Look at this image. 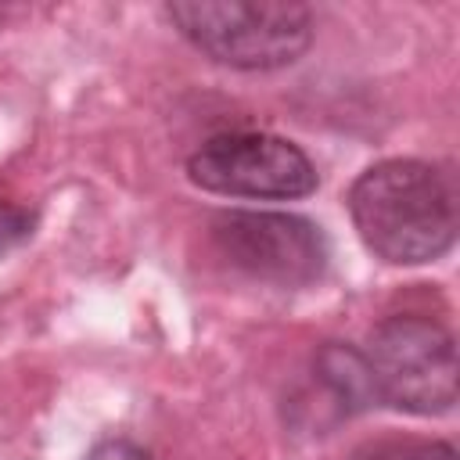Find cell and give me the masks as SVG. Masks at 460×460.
Returning a JSON list of instances; mask_svg holds the SVG:
<instances>
[{"instance_id":"6da1fadb","label":"cell","mask_w":460,"mask_h":460,"mask_svg":"<svg viewBox=\"0 0 460 460\" xmlns=\"http://www.w3.org/2000/svg\"><path fill=\"white\" fill-rule=\"evenodd\" d=\"M345 201L359 241L388 266L435 262L456 241V187L431 162H374L352 180Z\"/></svg>"},{"instance_id":"7a4b0ae2","label":"cell","mask_w":460,"mask_h":460,"mask_svg":"<svg viewBox=\"0 0 460 460\" xmlns=\"http://www.w3.org/2000/svg\"><path fill=\"white\" fill-rule=\"evenodd\" d=\"M165 18L198 54L237 72L288 68L313 43V11L288 0H172Z\"/></svg>"},{"instance_id":"3957f363","label":"cell","mask_w":460,"mask_h":460,"mask_svg":"<svg viewBox=\"0 0 460 460\" xmlns=\"http://www.w3.org/2000/svg\"><path fill=\"white\" fill-rule=\"evenodd\" d=\"M377 402L413 417H438L456 406L453 331L420 313L381 320L363 349Z\"/></svg>"},{"instance_id":"277c9868","label":"cell","mask_w":460,"mask_h":460,"mask_svg":"<svg viewBox=\"0 0 460 460\" xmlns=\"http://www.w3.org/2000/svg\"><path fill=\"white\" fill-rule=\"evenodd\" d=\"M187 176L208 194L252 201H295L320 187L313 158L295 140L259 129L208 137L187 158Z\"/></svg>"},{"instance_id":"5b68a950","label":"cell","mask_w":460,"mask_h":460,"mask_svg":"<svg viewBox=\"0 0 460 460\" xmlns=\"http://www.w3.org/2000/svg\"><path fill=\"white\" fill-rule=\"evenodd\" d=\"M212 244L234 270L273 288H309L331 262L327 234L298 212H219L212 219Z\"/></svg>"},{"instance_id":"8992f818","label":"cell","mask_w":460,"mask_h":460,"mask_svg":"<svg viewBox=\"0 0 460 460\" xmlns=\"http://www.w3.org/2000/svg\"><path fill=\"white\" fill-rule=\"evenodd\" d=\"M313 363H316V381L327 388L341 417L377 406V392H374V381H370V370L359 349H352L349 341H327L320 345Z\"/></svg>"},{"instance_id":"52a82bcc","label":"cell","mask_w":460,"mask_h":460,"mask_svg":"<svg viewBox=\"0 0 460 460\" xmlns=\"http://www.w3.org/2000/svg\"><path fill=\"white\" fill-rule=\"evenodd\" d=\"M359 460H456V449L449 442H385Z\"/></svg>"},{"instance_id":"ba28073f","label":"cell","mask_w":460,"mask_h":460,"mask_svg":"<svg viewBox=\"0 0 460 460\" xmlns=\"http://www.w3.org/2000/svg\"><path fill=\"white\" fill-rule=\"evenodd\" d=\"M32 226H36V216L29 208L0 201V255H7L18 244H25L32 237Z\"/></svg>"},{"instance_id":"9c48e42d","label":"cell","mask_w":460,"mask_h":460,"mask_svg":"<svg viewBox=\"0 0 460 460\" xmlns=\"http://www.w3.org/2000/svg\"><path fill=\"white\" fill-rule=\"evenodd\" d=\"M86 460H155V456H151L147 449L126 442V438H108V442H97V446L86 453Z\"/></svg>"}]
</instances>
